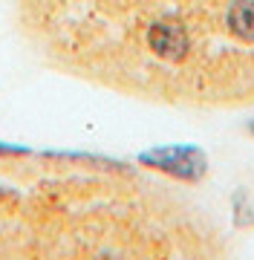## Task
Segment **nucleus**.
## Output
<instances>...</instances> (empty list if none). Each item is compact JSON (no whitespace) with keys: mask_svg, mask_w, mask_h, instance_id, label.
I'll use <instances>...</instances> for the list:
<instances>
[{"mask_svg":"<svg viewBox=\"0 0 254 260\" xmlns=\"http://www.w3.org/2000/svg\"><path fill=\"white\" fill-rule=\"evenodd\" d=\"M141 162L156 168V171H165L170 177L191 179V182L205 174V153L197 150V148H188V145L153 148V150H148V153H141Z\"/></svg>","mask_w":254,"mask_h":260,"instance_id":"nucleus-1","label":"nucleus"},{"mask_svg":"<svg viewBox=\"0 0 254 260\" xmlns=\"http://www.w3.org/2000/svg\"><path fill=\"white\" fill-rule=\"evenodd\" d=\"M148 44L165 61H182L188 52V35L179 23H156L148 32Z\"/></svg>","mask_w":254,"mask_h":260,"instance_id":"nucleus-2","label":"nucleus"},{"mask_svg":"<svg viewBox=\"0 0 254 260\" xmlns=\"http://www.w3.org/2000/svg\"><path fill=\"white\" fill-rule=\"evenodd\" d=\"M228 26L240 41H254V0H237L228 12Z\"/></svg>","mask_w":254,"mask_h":260,"instance_id":"nucleus-3","label":"nucleus"},{"mask_svg":"<svg viewBox=\"0 0 254 260\" xmlns=\"http://www.w3.org/2000/svg\"><path fill=\"white\" fill-rule=\"evenodd\" d=\"M248 130H251V133H254V121H251V127H248Z\"/></svg>","mask_w":254,"mask_h":260,"instance_id":"nucleus-4","label":"nucleus"}]
</instances>
